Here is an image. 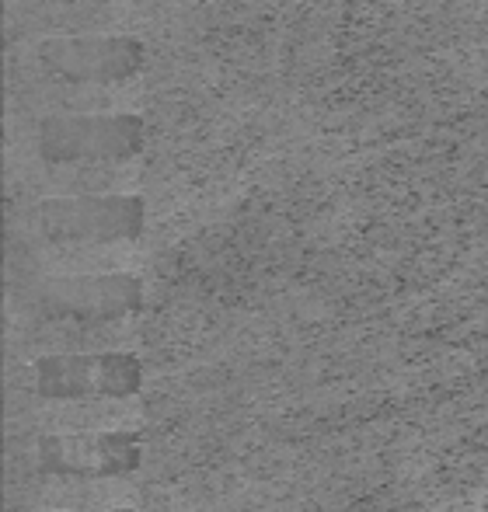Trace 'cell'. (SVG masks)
<instances>
[{"instance_id": "cell-8", "label": "cell", "mask_w": 488, "mask_h": 512, "mask_svg": "<svg viewBox=\"0 0 488 512\" xmlns=\"http://www.w3.org/2000/svg\"><path fill=\"white\" fill-rule=\"evenodd\" d=\"M77 512H136V509H77Z\"/></svg>"}, {"instance_id": "cell-1", "label": "cell", "mask_w": 488, "mask_h": 512, "mask_svg": "<svg viewBox=\"0 0 488 512\" xmlns=\"http://www.w3.org/2000/svg\"><path fill=\"white\" fill-rule=\"evenodd\" d=\"M28 143L42 164H126L147 143V122L119 108L46 112L28 126Z\"/></svg>"}, {"instance_id": "cell-3", "label": "cell", "mask_w": 488, "mask_h": 512, "mask_svg": "<svg viewBox=\"0 0 488 512\" xmlns=\"http://www.w3.org/2000/svg\"><path fill=\"white\" fill-rule=\"evenodd\" d=\"M25 63L46 81L81 88H119L147 63V46L136 35L63 32L42 35L28 46Z\"/></svg>"}, {"instance_id": "cell-2", "label": "cell", "mask_w": 488, "mask_h": 512, "mask_svg": "<svg viewBox=\"0 0 488 512\" xmlns=\"http://www.w3.org/2000/svg\"><path fill=\"white\" fill-rule=\"evenodd\" d=\"M25 223L49 244H126L147 230V199L133 192H60L28 206Z\"/></svg>"}, {"instance_id": "cell-4", "label": "cell", "mask_w": 488, "mask_h": 512, "mask_svg": "<svg viewBox=\"0 0 488 512\" xmlns=\"http://www.w3.org/2000/svg\"><path fill=\"white\" fill-rule=\"evenodd\" d=\"M147 384L136 352H53L28 363V387L42 401H126Z\"/></svg>"}, {"instance_id": "cell-5", "label": "cell", "mask_w": 488, "mask_h": 512, "mask_svg": "<svg viewBox=\"0 0 488 512\" xmlns=\"http://www.w3.org/2000/svg\"><path fill=\"white\" fill-rule=\"evenodd\" d=\"M143 297L147 290L133 272H67L39 279L28 290V307L46 321L105 324L136 314Z\"/></svg>"}, {"instance_id": "cell-7", "label": "cell", "mask_w": 488, "mask_h": 512, "mask_svg": "<svg viewBox=\"0 0 488 512\" xmlns=\"http://www.w3.org/2000/svg\"><path fill=\"white\" fill-rule=\"evenodd\" d=\"M49 4H70V7H112L119 0H49Z\"/></svg>"}, {"instance_id": "cell-6", "label": "cell", "mask_w": 488, "mask_h": 512, "mask_svg": "<svg viewBox=\"0 0 488 512\" xmlns=\"http://www.w3.org/2000/svg\"><path fill=\"white\" fill-rule=\"evenodd\" d=\"M147 457V443L140 432L109 429V432H46L35 439L32 460L42 474L53 478H126L140 471Z\"/></svg>"}]
</instances>
